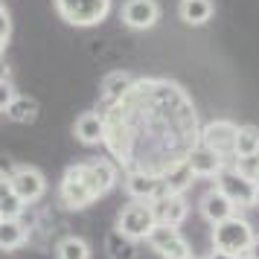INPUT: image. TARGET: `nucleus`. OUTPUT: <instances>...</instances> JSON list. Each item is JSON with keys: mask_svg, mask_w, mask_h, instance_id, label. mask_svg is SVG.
Wrapping results in <instances>:
<instances>
[{"mask_svg": "<svg viewBox=\"0 0 259 259\" xmlns=\"http://www.w3.org/2000/svg\"><path fill=\"white\" fill-rule=\"evenodd\" d=\"M192 178H195V172H192V169H189V163L184 160V163L178 166V169H172V172H169V175H166L160 184H163V192H175V195H184V189H189Z\"/></svg>", "mask_w": 259, "mask_h": 259, "instance_id": "obj_19", "label": "nucleus"}, {"mask_svg": "<svg viewBox=\"0 0 259 259\" xmlns=\"http://www.w3.org/2000/svg\"><path fill=\"white\" fill-rule=\"evenodd\" d=\"M236 259H245V256H236Z\"/></svg>", "mask_w": 259, "mask_h": 259, "instance_id": "obj_31", "label": "nucleus"}, {"mask_svg": "<svg viewBox=\"0 0 259 259\" xmlns=\"http://www.w3.org/2000/svg\"><path fill=\"white\" fill-rule=\"evenodd\" d=\"M215 187L222 189L236 207H253L259 204V187L247 175H242L236 166H224L215 175Z\"/></svg>", "mask_w": 259, "mask_h": 259, "instance_id": "obj_4", "label": "nucleus"}, {"mask_svg": "<svg viewBox=\"0 0 259 259\" xmlns=\"http://www.w3.org/2000/svg\"><path fill=\"white\" fill-rule=\"evenodd\" d=\"M160 21V3L157 0H125L122 3V24L128 29H152Z\"/></svg>", "mask_w": 259, "mask_h": 259, "instance_id": "obj_10", "label": "nucleus"}, {"mask_svg": "<svg viewBox=\"0 0 259 259\" xmlns=\"http://www.w3.org/2000/svg\"><path fill=\"white\" fill-rule=\"evenodd\" d=\"M236 131H239L236 122H230V119H215L210 125H204V131H201V146H207L215 154H222L224 160H230L233 157Z\"/></svg>", "mask_w": 259, "mask_h": 259, "instance_id": "obj_8", "label": "nucleus"}, {"mask_svg": "<svg viewBox=\"0 0 259 259\" xmlns=\"http://www.w3.org/2000/svg\"><path fill=\"white\" fill-rule=\"evenodd\" d=\"M9 29H12V24H9V15L0 9V44H3L6 38H9Z\"/></svg>", "mask_w": 259, "mask_h": 259, "instance_id": "obj_26", "label": "nucleus"}, {"mask_svg": "<svg viewBox=\"0 0 259 259\" xmlns=\"http://www.w3.org/2000/svg\"><path fill=\"white\" fill-rule=\"evenodd\" d=\"M181 259H198V256H192V253H187V256H181Z\"/></svg>", "mask_w": 259, "mask_h": 259, "instance_id": "obj_30", "label": "nucleus"}, {"mask_svg": "<svg viewBox=\"0 0 259 259\" xmlns=\"http://www.w3.org/2000/svg\"><path fill=\"white\" fill-rule=\"evenodd\" d=\"M6 114L15 119V122H29V119H35L38 114V102L35 99H29V96H15L9 108H6Z\"/></svg>", "mask_w": 259, "mask_h": 259, "instance_id": "obj_21", "label": "nucleus"}, {"mask_svg": "<svg viewBox=\"0 0 259 259\" xmlns=\"http://www.w3.org/2000/svg\"><path fill=\"white\" fill-rule=\"evenodd\" d=\"M12 189H9V175H0V198L3 195H9Z\"/></svg>", "mask_w": 259, "mask_h": 259, "instance_id": "obj_28", "label": "nucleus"}, {"mask_svg": "<svg viewBox=\"0 0 259 259\" xmlns=\"http://www.w3.org/2000/svg\"><path fill=\"white\" fill-rule=\"evenodd\" d=\"M56 12L70 26H96L111 12V0H56Z\"/></svg>", "mask_w": 259, "mask_h": 259, "instance_id": "obj_3", "label": "nucleus"}, {"mask_svg": "<svg viewBox=\"0 0 259 259\" xmlns=\"http://www.w3.org/2000/svg\"><path fill=\"white\" fill-rule=\"evenodd\" d=\"M26 242V224L21 219H0V250H15Z\"/></svg>", "mask_w": 259, "mask_h": 259, "instance_id": "obj_17", "label": "nucleus"}, {"mask_svg": "<svg viewBox=\"0 0 259 259\" xmlns=\"http://www.w3.org/2000/svg\"><path fill=\"white\" fill-rule=\"evenodd\" d=\"M212 12H215L212 0H181V6H178L181 21L189 26H204L212 18Z\"/></svg>", "mask_w": 259, "mask_h": 259, "instance_id": "obj_14", "label": "nucleus"}, {"mask_svg": "<svg viewBox=\"0 0 259 259\" xmlns=\"http://www.w3.org/2000/svg\"><path fill=\"white\" fill-rule=\"evenodd\" d=\"M24 201L18 198L15 192H9V195H3L0 198V219H21V212H24Z\"/></svg>", "mask_w": 259, "mask_h": 259, "instance_id": "obj_23", "label": "nucleus"}, {"mask_svg": "<svg viewBox=\"0 0 259 259\" xmlns=\"http://www.w3.org/2000/svg\"><path fill=\"white\" fill-rule=\"evenodd\" d=\"M131 79L128 73H111L105 79V84H102V91H105V99H117V96H122L125 91L131 88Z\"/></svg>", "mask_w": 259, "mask_h": 259, "instance_id": "obj_22", "label": "nucleus"}, {"mask_svg": "<svg viewBox=\"0 0 259 259\" xmlns=\"http://www.w3.org/2000/svg\"><path fill=\"white\" fill-rule=\"evenodd\" d=\"M236 210H239V207H236L219 187L210 189V192H204V198H201V215L210 224H219V222H224V219L236 215Z\"/></svg>", "mask_w": 259, "mask_h": 259, "instance_id": "obj_11", "label": "nucleus"}, {"mask_svg": "<svg viewBox=\"0 0 259 259\" xmlns=\"http://www.w3.org/2000/svg\"><path fill=\"white\" fill-rule=\"evenodd\" d=\"M125 192L134 201H154L163 192V184L152 175H128L125 178Z\"/></svg>", "mask_w": 259, "mask_h": 259, "instance_id": "obj_13", "label": "nucleus"}, {"mask_svg": "<svg viewBox=\"0 0 259 259\" xmlns=\"http://www.w3.org/2000/svg\"><path fill=\"white\" fill-rule=\"evenodd\" d=\"M236 169H239L242 175H247L259 187V152L247 154V157H236Z\"/></svg>", "mask_w": 259, "mask_h": 259, "instance_id": "obj_24", "label": "nucleus"}, {"mask_svg": "<svg viewBox=\"0 0 259 259\" xmlns=\"http://www.w3.org/2000/svg\"><path fill=\"white\" fill-rule=\"evenodd\" d=\"M259 152V128L256 125H239L233 143V157H247Z\"/></svg>", "mask_w": 259, "mask_h": 259, "instance_id": "obj_18", "label": "nucleus"}, {"mask_svg": "<svg viewBox=\"0 0 259 259\" xmlns=\"http://www.w3.org/2000/svg\"><path fill=\"white\" fill-rule=\"evenodd\" d=\"M253 236L256 233H253L250 222L242 219V215H230V219H224V222L212 224V247L230 253V256H242Z\"/></svg>", "mask_w": 259, "mask_h": 259, "instance_id": "obj_2", "label": "nucleus"}, {"mask_svg": "<svg viewBox=\"0 0 259 259\" xmlns=\"http://www.w3.org/2000/svg\"><path fill=\"white\" fill-rule=\"evenodd\" d=\"M117 184V169L108 160H91V163H76L64 172L61 181V204L70 210H82L91 201L108 195Z\"/></svg>", "mask_w": 259, "mask_h": 259, "instance_id": "obj_1", "label": "nucleus"}, {"mask_svg": "<svg viewBox=\"0 0 259 259\" xmlns=\"http://www.w3.org/2000/svg\"><path fill=\"white\" fill-rule=\"evenodd\" d=\"M152 227H154V212L149 207V201H134L128 207H122L117 219V230H122L131 239H146Z\"/></svg>", "mask_w": 259, "mask_h": 259, "instance_id": "obj_7", "label": "nucleus"}, {"mask_svg": "<svg viewBox=\"0 0 259 259\" xmlns=\"http://www.w3.org/2000/svg\"><path fill=\"white\" fill-rule=\"evenodd\" d=\"M204 259H236V256H230V253H224V250H215V247H212V253H207Z\"/></svg>", "mask_w": 259, "mask_h": 259, "instance_id": "obj_29", "label": "nucleus"}, {"mask_svg": "<svg viewBox=\"0 0 259 259\" xmlns=\"http://www.w3.org/2000/svg\"><path fill=\"white\" fill-rule=\"evenodd\" d=\"M146 242L152 245L154 253H160L163 259H181V256L189 253V242L181 236L178 227H172V224L154 222V227L149 230V236H146Z\"/></svg>", "mask_w": 259, "mask_h": 259, "instance_id": "obj_6", "label": "nucleus"}, {"mask_svg": "<svg viewBox=\"0 0 259 259\" xmlns=\"http://www.w3.org/2000/svg\"><path fill=\"white\" fill-rule=\"evenodd\" d=\"M9 189L24 204H35L47 192V178L35 166H15L12 172H9Z\"/></svg>", "mask_w": 259, "mask_h": 259, "instance_id": "obj_5", "label": "nucleus"}, {"mask_svg": "<svg viewBox=\"0 0 259 259\" xmlns=\"http://www.w3.org/2000/svg\"><path fill=\"white\" fill-rule=\"evenodd\" d=\"M105 253L111 259H137V239L125 236L122 230H111L105 236Z\"/></svg>", "mask_w": 259, "mask_h": 259, "instance_id": "obj_15", "label": "nucleus"}, {"mask_svg": "<svg viewBox=\"0 0 259 259\" xmlns=\"http://www.w3.org/2000/svg\"><path fill=\"white\" fill-rule=\"evenodd\" d=\"M15 96H18V94H15L12 82H9V79H0V111H6Z\"/></svg>", "mask_w": 259, "mask_h": 259, "instance_id": "obj_25", "label": "nucleus"}, {"mask_svg": "<svg viewBox=\"0 0 259 259\" xmlns=\"http://www.w3.org/2000/svg\"><path fill=\"white\" fill-rule=\"evenodd\" d=\"M59 259H91V245L84 242L82 236H64L56 247Z\"/></svg>", "mask_w": 259, "mask_h": 259, "instance_id": "obj_20", "label": "nucleus"}, {"mask_svg": "<svg viewBox=\"0 0 259 259\" xmlns=\"http://www.w3.org/2000/svg\"><path fill=\"white\" fill-rule=\"evenodd\" d=\"M245 259H259V236H253L250 239V245L245 247V253H242Z\"/></svg>", "mask_w": 259, "mask_h": 259, "instance_id": "obj_27", "label": "nucleus"}, {"mask_svg": "<svg viewBox=\"0 0 259 259\" xmlns=\"http://www.w3.org/2000/svg\"><path fill=\"white\" fill-rule=\"evenodd\" d=\"M149 207L154 212V222L160 224H172V227H181L189 215V204L184 195H175V192H160L154 201H149Z\"/></svg>", "mask_w": 259, "mask_h": 259, "instance_id": "obj_9", "label": "nucleus"}, {"mask_svg": "<svg viewBox=\"0 0 259 259\" xmlns=\"http://www.w3.org/2000/svg\"><path fill=\"white\" fill-rule=\"evenodd\" d=\"M187 163L195 172V178H215L227 166V160H224L222 154H215L212 149H207V146H198V149L189 152Z\"/></svg>", "mask_w": 259, "mask_h": 259, "instance_id": "obj_12", "label": "nucleus"}, {"mask_svg": "<svg viewBox=\"0 0 259 259\" xmlns=\"http://www.w3.org/2000/svg\"><path fill=\"white\" fill-rule=\"evenodd\" d=\"M73 131H76V137L84 146H96V143L102 140V134H105V122H102L99 114H82V117L76 119Z\"/></svg>", "mask_w": 259, "mask_h": 259, "instance_id": "obj_16", "label": "nucleus"}]
</instances>
